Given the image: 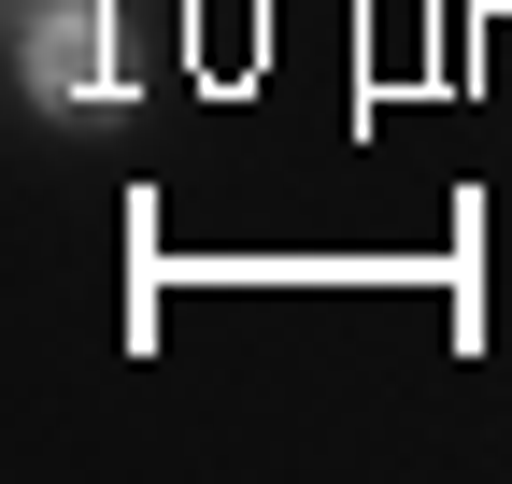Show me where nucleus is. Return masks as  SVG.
Returning <instances> with one entry per match:
<instances>
[{
	"label": "nucleus",
	"mask_w": 512,
	"mask_h": 484,
	"mask_svg": "<svg viewBox=\"0 0 512 484\" xmlns=\"http://www.w3.org/2000/svg\"><path fill=\"white\" fill-rule=\"evenodd\" d=\"M15 57H29L43 100H114V15H100V0H29Z\"/></svg>",
	"instance_id": "nucleus-1"
}]
</instances>
